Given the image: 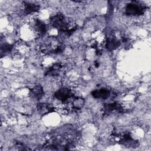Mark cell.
I'll return each instance as SVG.
<instances>
[{
  "label": "cell",
  "mask_w": 151,
  "mask_h": 151,
  "mask_svg": "<svg viewBox=\"0 0 151 151\" xmlns=\"http://www.w3.org/2000/svg\"><path fill=\"white\" fill-rule=\"evenodd\" d=\"M40 9V6L34 2H24L23 6L21 8L20 13L24 15L31 14L37 12Z\"/></svg>",
  "instance_id": "3"
},
{
  "label": "cell",
  "mask_w": 151,
  "mask_h": 151,
  "mask_svg": "<svg viewBox=\"0 0 151 151\" xmlns=\"http://www.w3.org/2000/svg\"><path fill=\"white\" fill-rule=\"evenodd\" d=\"M50 22L54 28H56L67 35H71L77 29L76 23L71 19L66 17L61 13L52 16Z\"/></svg>",
  "instance_id": "1"
},
{
  "label": "cell",
  "mask_w": 151,
  "mask_h": 151,
  "mask_svg": "<svg viewBox=\"0 0 151 151\" xmlns=\"http://www.w3.org/2000/svg\"><path fill=\"white\" fill-rule=\"evenodd\" d=\"M145 4L139 1H132L126 6V13L128 15L139 16L142 15L146 10Z\"/></svg>",
  "instance_id": "2"
},
{
  "label": "cell",
  "mask_w": 151,
  "mask_h": 151,
  "mask_svg": "<svg viewBox=\"0 0 151 151\" xmlns=\"http://www.w3.org/2000/svg\"><path fill=\"white\" fill-rule=\"evenodd\" d=\"M122 109H123L121 104L117 102H114L112 103H106L103 106V114L104 115H108L113 111H120Z\"/></svg>",
  "instance_id": "6"
},
{
  "label": "cell",
  "mask_w": 151,
  "mask_h": 151,
  "mask_svg": "<svg viewBox=\"0 0 151 151\" xmlns=\"http://www.w3.org/2000/svg\"><path fill=\"white\" fill-rule=\"evenodd\" d=\"M91 95L95 99H106L110 96V91L106 88H101L92 91Z\"/></svg>",
  "instance_id": "7"
},
{
  "label": "cell",
  "mask_w": 151,
  "mask_h": 151,
  "mask_svg": "<svg viewBox=\"0 0 151 151\" xmlns=\"http://www.w3.org/2000/svg\"><path fill=\"white\" fill-rule=\"evenodd\" d=\"M37 109L40 114L42 115H45L51 112H52L55 109L52 106H51L47 104L39 103L37 106Z\"/></svg>",
  "instance_id": "10"
},
{
  "label": "cell",
  "mask_w": 151,
  "mask_h": 151,
  "mask_svg": "<svg viewBox=\"0 0 151 151\" xmlns=\"http://www.w3.org/2000/svg\"><path fill=\"white\" fill-rule=\"evenodd\" d=\"M61 68V64L60 63H55L50 67L47 71V74L50 76H57Z\"/></svg>",
  "instance_id": "11"
},
{
  "label": "cell",
  "mask_w": 151,
  "mask_h": 151,
  "mask_svg": "<svg viewBox=\"0 0 151 151\" xmlns=\"http://www.w3.org/2000/svg\"><path fill=\"white\" fill-rule=\"evenodd\" d=\"M120 45L119 41L114 37L108 38L105 42V47L109 50H113L117 48Z\"/></svg>",
  "instance_id": "8"
},
{
  "label": "cell",
  "mask_w": 151,
  "mask_h": 151,
  "mask_svg": "<svg viewBox=\"0 0 151 151\" xmlns=\"http://www.w3.org/2000/svg\"><path fill=\"white\" fill-rule=\"evenodd\" d=\"M12 48V45H11V44H7V43H4L3 45H1V53H8L9 52H10L11 51Z\"/></svg>",
  "instance_id": "12"
},
{
  "label": "cell",
  "mask_w": 151,
  "mask_h": 151,
  "mask_svg": "<svg viewBox=\"0 0 151 151\" xmlns=\"http://www.w3.org/2000/svg\"><path fill=\"white\" fill-rule=\"evenodd\" d=\"M33 28L35 34L37 37H40L46 32L47 25L43 21L37 19L33 21Z\"/></svg>",
  "instance_id": "5"
},
{
  "label": "cell",
  "mask_w": 151,
  "mask_h": 151,
  "mask_svg": "<svg viewBox=\"0 0 151 151\" xmlns=\"http://www.w3.org/2000/svg\"><path fill=\"white\" fill-rule=\"evenodd\" d=\"M30 94L35 100H40L44 94L42 87L40 85H37L31 90Z\"/></svg>",
  "instance_id": "9"
},
{
  "label": "cell",
  "mask_w": 151,
  "mask_h": 151,
  "mask_svg": "<svg viewBox=\"0 0 151 151\" xmlns=\"http://www.w3.org/2000/svg\"><path fill=\"white\" fill-rule=\"evenodd\" d=\"M54 96L57 100L62 102H65L71 97L72 93L70 89L66 87H63L55 92Z\"/></svg>",
  "instance_id": "4"
}]
</instances>
